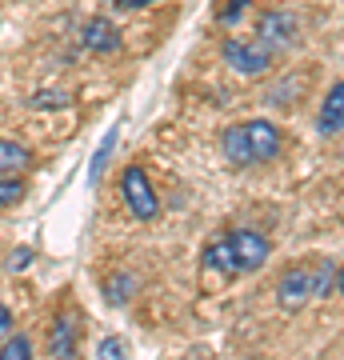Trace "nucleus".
Segmentation results:
<instances>
[{
    "instance_id": "nucleus-1",
    "label": "nucleus",
    "mask_w": 344,
    "mask_h": 360,
    "mask_svg": "<svg viewBox=\"0 0 344 360\" xmlns=\"http://www.w3.org/2000/svg\"><path fill=\"white\" fill-rule=\"evenodd\" d=\"M336 288V269H332L329 260H320V264H296L281 276L276 284V300H281V309L296 312L305 309L312 296H329Z\"/></svg>"
},
{
    "instance_id": "nucleus-2",
    "label": "nucleus",
    "mask_w": 344,
    "mask_h": 360,
    "mask_svg": "<svg viewBox=\"0 0 344 360\" xmlns=\"http://www.w3.org/2000/svg\"><path fill=\"white\" fill-rule=\"evenodd\" d=\"M224 65L241 77H265L272 68V52L265 44H248V40H224Z\"/></svg>"
},
{
    "instance_id": "nucleus-3",
    "label": "nucleus",
    "mask_w": 344,
    "mask_h": 360,
    "mask_svg": "<svg viewBox=\"0 0 344 360\" xmlns=\"http://www.w3.org/2000/svg\"><path fill=\"white\" fill-rule=\"evenodd\" d=\"M120 193H125L128 208H132V217L141 220H156L160 217V200H156L153 184H148V176H144V168H125V180H120Z\"/></svg>"
},
{
    "instance_id": "nucleus-4",
    "label": "nucleus",
    "mask_w": 344,
    "mask_h": 360,
    "mask_svg": "<svg viewBox=\"0 0 344 360\" xmlns=\"http://www.w3.org/2000/svg\"><path fill=\"white\" fill-rule=\"evenodd\" d=\"M229 248H232V264H236V276H241V272L265 269V260H268V240L260 236V232H253V229L229 232Z\"/></svg>"
},
{
    "instance_id": "nucleus-5",
    "label": "nucleus",
    "mask_w": 344,
    "mask_h": 360,
    "mask_svg": "<svg viewBox=\"0 0 344 360\" xmlns=\"http://www.w3.org/2000/svg\"><path fill=\"white\" fill-rule=\"evenodd\" d=\"M296 37H300V25H296L293 13H265L260 16V44H265L268 52L293 49Z\"/></svg>"
},
{
    "instance_id": "nucleus-6",
    "label": "nucleus",
    "mask_w": 344,
    "mask_h": 360,
    "mask_svg": "<svg viewBox=\"0 0 344 360\" xmlns=\"http://www.w3.org/2000/svg\"><path fill=\"white\" fill-rule=\"evenodd\" d=\"M80 44L89 52H116L120 49V32L113 28V20H104V16H92L89 25L80 28Z\"/></svg>"
},
{
    "instance_id": "nucleus-7",
    "label": "nucleus",
    "mask_w": 344,
    "mask_h": 360,
    "mask_svg": "<svg viewBox=\"0 0 344 360\" xmlns=\"http://www.w3.org/2000/svg\"><path fill=\"white\" fill-rule=\"evenodd\" d=\"M244 132H248V144H253L256 160H272V156L281 153L284 141H281V129H276V124H268V120H248Z\"/></svg>"
},
{
    "instance_id": "nucleus-8",
    "label": "nucleus",
    "mask_w": 344,
    "mask_h": 360,
    "mask_svg": "<svg viewBox=\"0 0 344 360\" xmlns=\"http://www.w3.org/2000/svg\"><path fill=\"white\" fill-rule=\"evenodd\" d=\"M77 336H80V324L72 312H64L60 321L52 324V336H49V352L52 356H77Z\"/></svg>"
},
{
    "instance_id": "nucleus-9",
    "label": "nucleus",
    "mask_w": 344,
    "mask_h": 360,
    "mask_svg": "<svg viewBox=\"0 0 344 360\" xmlns=\"http://www.w3.org/2000/svg\"><path fill=\"white\" fill-rule=\"evenodd\" d=\"M224 156H229V165L244 168V165H256V156H253V144H248V132H244V124H236V129L224 132Z\"/></svg>"
},
{
    "instance_id": "nucleus-10",
    "label": "nucleus",
    "mask_w": 344,
    "mask_h": 360,
    "mask_svg": "<svg viewBox=\"0 0 344 360\" xmlns=\"http://www.w3.org/2000/svg\"><path fill=\"white\" fill-rule=\"evenodd\" d=\"M320 132H344V84H336L320 108Z\"/></svg>"
},
{
    "instance_id": "nucleus-11",
    "label": "nucleus",
    "mask_w": 344,
    "mask_h": 360,
    "mask_svg": "<svg viewBox=\"0 0 344 360\" xmlns=\"http://www.w3.org/2000/svg\"><path fill=\"white\" fill-rule=\"evenodd\" d=\"M28 160H32V153H28L25 144L0 141V176H16L20 168H28Z\"/></svg>"
},
{
    "instance_id": "nucleus-12",
    "label": "nucleus",
    "mask_w": 344,
    "mask_h": 360,
    "mask_svg": "<svg viewBox=\"0 0 344 360\" xmlns=\"http://www.w3.org/2000/svg\"><path fill=\"white\" fill-rule=\"evenodd\" d=\"M204 264L217 269L220 276H236V264H232V248H229V236H220L212 245L204 248Z\"/></svg>"
},
{
    "instance_id": "nucleus-13",
    "label": "nucleus",
    "mask_w": 344,
    "mask_h": 360,
    "mask_svg": "<svg viewBox=\"0 0 344 360\" xmlns=\"http://www.w3.org/2000/svg\"><path fill=\"white\" fill-rule=\"evenodd\" d=\"M28 356H32V340H28V336H16V333L4 336V345H0V360H28Z\"/></svg>"
},
{
    "instance_id": "nucleus-14",
    "label": "nucleus",
    "mask_w": 344,
    "mask_h": 360,
    "mask_svg": "<svg viewBox=\"0 0 344 360\" xmlns=\"http://www.w3.org/2000/svg\"><path fill=\"white\" fill-rule=\"evenodd\" d=\"M113 153H116V129L104 136V144L96 148V156H92V168H89V180H92V184L104 176V168H108V156H113Z\"/></svg>"
},
{
    "instance_id": "nucleus-15",
    "label": "nucleus",
    "mask_w": 344,
    "mask_h": 360,
    "mask_svg": "<svg viewBox=\"0 0 344 360\" xmlns=\"http://www.w3.org/2000/svg\"><path fill=\"white\" fill-rule=\"evenodd\" d=\"M20 196H25V188H20V180H13V176H4V180H0V208L16 205Z\"/></svg>"
},
{
    "instance_id": "nucleus-16",
    "label": "nucleus",
    "mask_w": 344,
    "mask_h": 360,
    "mask_svg": "<svg viewBox=\"0 0 344 360\" xmlns=\"http://www.w3.org/2000/svg\"><path fill=\"white\" fill-rule=\"evenodd\" d=\"M96 356H101V360H116V356H125V340H116V336H104L101 345H96Z\"/></svg>"
},
{
    "instance_id": "nucleus-17",
    "label": "nucleus",
    "mask_w": 344,
    "mask_h": 360,
    "mask_svg": "<svg viewBox=\"0 0 344 360\" xmlns=\"http://www.w3.org/2000/svg\"><path fill=\"white\" fill-rule=\"evenodd\" d=\"M244 8H248V0H229V8L220 13V20H224V25H232V20L244 13Z\"/></svg>"
},
{
    "instance_id": "nucleus-18",
    "label": "nucleus",
    "mask_w": 344,
    "mask_h": 360,
    "mask_svg": "<svg viewBox=\"0 0 344 360\" xmlns=\"http://www.w3.org/2000/svg\"><path fill=\"white\" fill-rule=\"evenodd\" d=\"M28 260H32V252H28V248H20V252H13V264H8V269L20 272V269H28Z\"/></svg>"
},
{
    "instance_id": "nucleus-19",
    "label": "nucleus",
    "mask_w": 344,
    "mask_h": 360,
    "mask_svg": "<svg viewBox=\"0 0 344 360\" xmlns=\"http://www.w3.org/2000/svg\"><path fill=\"white\" fill-rule=\"evenodd\" d=\"M13 312H8V309H4V304H0V336H8V333H13Z\"/></svg>"
},
{
    "instance_id": "nucleus-20",
    "label": "nucleus",
    "mask_w": 344,
    "mask_h": 360,
    "mask_svg": "<svg viewBox=\"0 0 344 360\" xmlns=\"http://www.w3.org/2000/svg\"><path fill=\"white\" fill-rule=\"evenodd\" d=\"M32 104H37V108H44V104H64V96H60V92H52V96H49V92H40Z\"/></svg>"
},
{
    "instance_id": "nucleus-21",
    "label": "nucleus",
    "mask_w": 344,
    "mask_h": 360,
    "mask_svg": "<svg viewBox=\"0 0 344 360\" xmlns=\"http://www.w3.org/2000/svg\"><path fill=\"white\" fill-rule=\"evenodd\" d=\"M120 8H148V4H156V0H116Z\"/></svg>"
},
{
    "instance_id": "nucleus-22",
    "label": "nucleus",
    "mask_w": 344,
    "mask_h": 360,
    "mask_svg": "<svg viewBox=\"0 0 344 360\" xmlns=\"http://www.w3.org/2000/svg\"><path fill=\"white\" fill-rule=\"evenodd\" d=\"M336 292L344 296V272H336Z\"/></svg>"
}]
</instances>
